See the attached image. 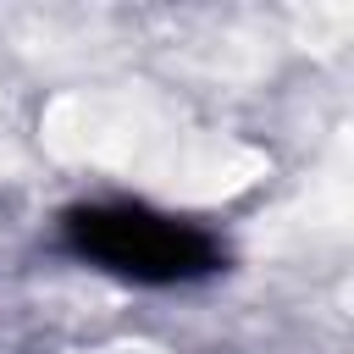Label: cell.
<instances>
[{"label":"cell","mask_w":354,"mask_h":354,"mask_svg":"<svg viewBox=\"0 0 354 354\" xmlns=\"http://www.w3.org/2000/svg\"><path fill=\"white\" fill-rule=\"evenodd\" d=\"M55 243L133 288H194L227 271V243L205 221L144 199H77L61 210Z\"/></svg>","instance_id":"6da1fadb"}]
</instances>
